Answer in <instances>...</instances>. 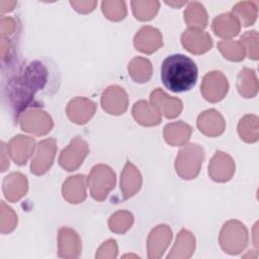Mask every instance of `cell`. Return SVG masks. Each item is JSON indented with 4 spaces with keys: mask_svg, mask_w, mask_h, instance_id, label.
<instances>
[{
    "mask_svg": "<svg viewBox=\"0 0 259 259\" xmlns=\"http://www.w3.org/2000/svg\"><path fill=\"white\" fill-rule=\"evenodd\" d=\"M161 79L170 91L178 93L188 91L197 80L196 64L184 55H171L162 63Z\"/></svg>",
    "mask_w": 259,
    "mask_h": 259,
    "instance_id": "cell-1",
    "label": "cell"
},
{
    "mask_svg": "<svg viewBox=\"0 0 259 259\" xmlns=\"http://www.w3.org/2000/svg\"><path fill=\"white\" fill-rule=\"evenodd\" d=\"M204 158L203 149L196 144H189L183 147L175 161L177 174L186 180L193 179L197 176Z\"/></svg>",
    "mask_w": 259,
    "mask_h": 259,
    "instance_id": "cell-2",
    "label": "cell"
},
{
    "mask_svg": "<svg viewBox=\"0 0 259 259\" xmlns=\"http://www.w3.org/2000/svg\"><path fill=\"white\" fill-rule=\"evenodd\" d=\"M88 185L91 196L95 200L102 201L107 197L109 191L114 188L115 174L106 165H96L91 169L88 176Z\"/></svg>",
    "mask_w": 259,
    "mask_h": 259,
    "instance_id": "cell-3",
    "label": "cell"
},
{
    "mask_svg": "<svg viewBox=\"0 0 259 259\" xmlns=\"http://www.w3.org/2000/svg\"><path fill=\"white\" fill-rule=\"evenodd\" d=\"M248 243V232L246 227L238 221L226 223L220 234V244L225 252L238 254L244 250Z\"/></svg>",
    "mask_w": 259,
    "mask_h": 259,
    "instance_id": "cell-4",
    "label": "cell"
},
{
    "mask_svg": "<svg viewBox=\"0 0 259 259\" xmlns=\"http://www.w3.org/2000/svg\"><path fill=\"white\" fill-rule=\"evenodd\" d=\"M229 90V83L226 76L220 71L207 73L201 83V94L209 102L222 100Z\"/></svg>",
    "mask_w": 259,
    "mask_h": 259,
    "instance_id": "cell-5",
    "label": "cell"
},
{
    "mask_svg": "<svg viewBox=\"0 0 259 259\" xmlns=\"http://www.w3.org/2000/svg\"><path fill=\"white\" fill-rule=\"evenodd\" d=\"M89 152L87 143L79 137L74 138L70 145L61 152L59 163L67 171H74L83 163Z\"/></svg>",
    "mask_w": 259,
    "mask_h": 259,
    "instance_id": "cell-6",
    "label": "cell"
},
{
    "mask_svg": "<svg viewBox=\"0 0 259 259\" xmlns=\"http://www.w3.org/2000/svg\"><path fill=\"white\" fill-rule=\"evenodd\" d=\"M56 151L57 144L54 139H47L39 142L36 146V151L31 161V172L35 175L46 173L54 162Z\"/></svg>",
    "mask_w": 259,
    "mask_h": 259,
    "instance_id": "cell-7",
    "label": "cell"
},
{
    "mask_svg": "<svg viewBox=\"0 0 259 259\" xmlns=\"http://www.w3.org/2000/svg\"><path fill=\"white\" fill-rule=\"evenodd\" d=\"M21 128L35 136H44L53 127V120L50 115L39 109L26 111L21 119Z\"/></svg>",
    "mask_w": 259,
    "mask_h": 259,
    "instance_id": "cell-8",
    "label": "cell"
},
{
    "mask_svg": "<svg viewBox=\"0 0 259 259\" xmlns=\"http://www.w3.org/2000/svg\"><path fill=\"white\" fill-rule=\"evenodd\" d=\"M235 172V163L231 156L218 151L208 165V175L217 182L229 181Z\"/></svg>",
    "mask_w": 259,
    "mask_h": 259,
    "instance_id": "cell-9",
    "label": "cell"
},
{
    "mask_svg": "<svg viewBox=\"0 0 259 259\" xmlns=\"http://www.w3.org/2000/svg\"><path fill=\"white\" fill-rule=\"evenodd\" d=\"M127 94L119 86H109L106 88L101 97L102 108L114 115L122 114L127 108Z\"/></svg>",
    "mask_w": 259,
    "mask_h": 259,
    "instance_id": "cell-10",
    "label": "cell"
},
{
    "mask_svg": "<svg viewBox=\"0 0 259 259\" xmlns=\"http://www.w3.org/2000/svg\"><path fill=\"white\" fill-rule=\"evenodd\" d=\"M183 47L191 54L200 55L206 53L212 46L210 35L198 28H188L181 35Z\"/></svg>",
    "mask_w": 259,
    "mask_h": 259,
    "instance_id": "cell-11",
    "label": "cell"
},
{
    "mask_svg": "<svg viewBox=\"0 0 259 259\" xmlns=\"http://www.w3.org/2000/svg\"><path fill=\"white\" fill-rule=\"evenodd\" d=\"M151 103L167 118L178 116L182 110V101L167 95L162 89H155L150 96Z\"/></svg>",
    "mask_w": 259,
    "mask_h": 259,
    "instance_id": "cell-12",
    "label": "cell"
},
{
    "mask_svg": "<svg viewBox=\"0 0 259 259\" xmlns=\"http://www.w3.org/2000/svg\"><path fill=\"white\" fill-rule=\"evenodd\" d=\"M172 239V232L166 225H159L153 229L148 238V253L150 258H159L163 255Z\"/></svg>",
    "mask_w": 259,
    "mask_h": 259,
    "instance_id": "cell-13",
    "label": "cell"
},
{
    "mask_svg": "<svg viewBox=\"0 0 259 259\" xmlns=\"http://www.w3.org/2000/svg\"><path fill=\"white\" fill-rule=\"evenodd\" d=\"M96 104L90 99L84 97H76L72 99L67 106V114L69 118L78 123L83 124L87 122L95 113Z\"/></svg>",
    "mask_w": 259,
    "mask_h": 259,
    "instance_id": "cell-14",
    "label": "cell"
},
{
    "mask_svg": "<svg viewBox=\"0 0 259 259\" xmlns=\"http://www.w3.org/2000/svg\"><path fill=\"white\" fill-rule=\"evenodd\" d=\"M34 150V140L18 135L14 137L7 145V153L15 164L23 165L31 156Z\"/></svg>",
    "mask_w": 259,
    "mask_h": 259,
    "instance_id": "cell-15",
    "label": "cell"
},
{
    "mask_svg": "<svg viewBox=\"0 0 259 259\" xmlns=\"http://www.w3.org/2000/svg\"><path fill=\"white\" fill-rule=\"evenodd\" d=\"M134 45L140 52L152 54L163 45V39L160 31L157 28L152 26H144L136 34Z\"/></svg>",
    "mask_w": 259,
    "mask_h": 259,
    "instance_id": "cell-16",
    "label": "cell"
},
{
    "mask_svg": "<svg viewBox=\"0 0 259 259\" xmlns=\"http://www.w3.org/2000/svg\"><path fill=\"white\" fill-rule=\"evenodd\" d=\"M225 119L214 109L202 112L197 118V127L205 136L218 137L225 131Z\"/></svg>",
    "mask_w": 259,
    "mask_h": 259,
    "instance_id": "cell-17",
    "label": "cell"
},
{
    "mask_svg": "<svg viewBox=\"0 0 259 259\" xmlns=\"http://www.w3.org/2000/svg\"><path fill=\"white\" fill-rule=\"evenodd\" d=\"M81 251V241L77 233L69 228L59 231V255L64 258L78 257Z\"/></svg>",
    "mask_w": 259,
    "mask_h": 259,
    "instance_id": "cell-18",
    "label": "cell"
},
{
    "mask_svg": "<svg viewBox=\"0 0 259 259\" xmlns=\"http://www.w3.org/2000/svg\"><path fill=\"white\" fill-rule=\"evenodd\" d=\"M142 185V176L139 170L130 161L126 162L120 176V190L123 198H130L136 194Z\"/></svg>",
    "mask_w": 259,
    "mask_h": 259,
    "instance_id": "cell-19",
    "label": "cell"
},
{
    "mask_svg": "<svg viewBox=\"0 0 259 259\" xmlns=\"http://www.w3.org/2000/svg\"><path fill=\"white\" fill-rule=\"evenodd\" d=\"M3 193L9 201H17L27 191V180L24 175L18 172L9 174L3 181Z\"/></svg>",
    "mask_w": 259,
    "mask_h": 259,
    "instance_id": "cell-20",
    "label": "cell"
},
{
    "mask_svg": "<svg viewBox=\"0 0 259 259\" xmlns=\"http://www.w3.org/2000/svg\"><path fill=\"white\" fill-rule=\"evenodd\" d=\"M64 198L70 203H80L86 198V185L84 175L69 177L62 188Z\"/></svg>",
    "mask_w": 259,
    "mask_h": 259,
    "instance_id": "cell-21",
    "label": "cell"
},
{
    "mask_svg": "<svg viewBox=\"0 0 259 259\" xmlns=\"http://www.w3.org/2000/svg\"><path fill=\"white\" fill-rule=\"evenodd\" d=\"M240 22L233 13H224L212 20V30L215 35L231 38L240 32Z\"/></svg>",
    "mask_w": 259,
    "mask_h": 259,
    "instance_id": "cell-22",
    "label": "cell"
},
{
    "mask_svg": "<svg viewBox=\"0 0 259 259\" xmlns=\"http://www.w3.org/2000/svg\"><path fill=\"white\" fill-rule=\"evenodd\" d=\"M133 116L142 125L153 126L157 125L161 121V113L159 110L151 103L140 100L135 103L133 107Z\"/></svg>",
    "mask_w": 259,
    "mask_h": 259,
    "instance_id": "cell-23",
    "label": "cell"
},
{
    "mask_svg": "<svg viewBox=\"0 0 259 259\" xmlns=\"http://www.w3.org/2000/svg\"><path fill=\"white\" fill-rule=\"evenodd\" d=\"M192 128L183 121L168 123L164 128V138L169 145L182 146L189 140Z\"/></svg>",
    "mask_w": 259,
    "mask_h": 259,
    "instance_id": "cell-24",
    "label": "cell"
},
{
    "mask_svg": "<svg viewBox=\"0 0 259 259\" xmlns=\"http://www.w3.org/2000/svg\"><path fill=\"white\" fill-rule=\"evenodd\" d=\"M194 248L195 239L193 235L187 230H182L178 234L175 245L167 258H188L192 255Z\"/></svg>",
    "mask_w": 259,
    "mask_h": 259,
    "instance_id": "cell-25",
    "label": "cell"
},
{
    "mask_svg": "<svg viewBox=\"0 0 259 259\" xmlns=\"http://www.w3.org/2000/svg\"><path fill=\"white\" fill-rule=\"evenodd\" d=\"M237 89L246 98H252L257 94L258 81L253 70L249 68H243L241 70L237 79Z\"/></svg>",
    "mask_w": 259,
    "mask_h": 259,
    "instance_id": "cell-26",
    "label": "cell"
},
{
    "mask_svg": "<svg viewBox=\"0 0 259 259\" xmlns=\"http://www.w3.org/2000/svg\"><path fill=\"white\" fill-rule=\"evenodd\" d=\"M184 20L189 28L202 29L207 24V13L199 2H190L184 11Z\"/></svg>",
    "mask_w": 259,
    "mask_h": 259,
    "instance_id": "cell-27",
    "label": "cell"
},
{
    "mask_svg": "<svg viewBox=\"0 0 259 259\" xmlns=\"http://www.w3.org/2000/svg\"><path fill=\"white\" fill-rule=\"evenodd\" d=\"M128 74L138 83H145L152 77V65L149 60L136 57L128 64Z\"/></svg>",
    "mask_w": 259,
    "mask_h": 259,
    "instance_id": "cell-28",
    "label": "cell"
},
{
    "mask_svg": "<svg viewBox=\"0 0 259 259\" xmlns=\"http://www.w3.org/2000/svg\"><path fill=\"white\" fill-rule=\"evenodd\" d=\"M238 133L241 139L247 143H254L258 140V117L247 114L241 118L238 124Z\"/></svg>",
    "mask_w": 259,
    "mask_h": 259,
    "instance_id": "cell-29",
    "label": "cell"
},
{
    "mask_svg": "<svg viewBox=\"0 0 259 259\" xmlns=\"http://www.w3.org/2000/svg\"><path fill=\"white\" fill-rule=\"evenodd\" d=\"M257 4L253 1H242L233 7V14L242 22L244 26L254 23L257 18Z\"/></svg>",
    "mask_w": 259,
    "mask_h": 259,
    "instance_id": "cell-30",
    "label": "cell"
},
{
    "mask_svg": "<svg viewBox=\"0 0 259 259\" xmlns=\"http://www.w3.org/2000/svg\"><path fill=\"white\" fill-rule=\"evenodd\" d=\"M218 48L222 55L230 61H242L246 55L245 48L240 40H222L218 44Z\"/></svg>",
    "mask_w": 259,
    "mask_h": 259,
    "instance_id": "cell-31",
    "label": "cell"
},
{
    "mask_svg": "<svg viewBox=\"0 0 259 259\" xmlns=\"http://www.w3.org/2000/svg\"><path fill=\"white\" fill-rule=\"evenodd\" d=\"M158 1H132V8L137 19L145 21L152 19L159 10Z\"/></svg>",
    "mask_w": 259,
    "mask_h": 259,
    "instance_id": "cell-32",
    "label": "cell"
},
{
    "mask_svg": "<svg viewBox=\"0 0 259 259\" xmlns=\"http://www.w3.org/2000/svg\"><path fill=\"white\" fill-rule=\"evenodd\" d=\"M133 222L134 218L131 212L126 210H119L110 217L108 226L113 233L123 234L131 228Z\"/></svg>",
    "mask_w": 259,
    "mask_h": 259,
    "instance_id": "cell-33",
    "label": "cell"
},
{
    "mask_svg": "<svg viewBox=\"0 0 259 259\" xmlns=\"http://www.w3.org/2000/svg\"><path fill=\"white\" fill-rule=\"evenodd\" d=\"M101 7L105 17L113 21L121 20L126 15V7L123 1H103Z\"/></svg>",
    "mask_w": 259,
    "mask_h": 259,
    "instance_id": "cell-34",
    "label": "cell"
},
{
    "mask_svg": "<svg viewBox=\"0 0 259 259\" xmlns=\"http://www.w3.org/2000/svg\"><path fill=\"white\" fill-rule=\"evenodd\" d=\"M245 51L248 52V56L252 60L258 59V33L256 30L246 31L240 38Z\"/></svg>",
    "mask_w": 259,
    "mask_h": 259,
    "instance_id": "cell-35",
    "label": "cell"
},
{
    "mask_svg": "<svg viewBox=\"0 0 259 259\" xmlns=\"http://www.w3.org/2000/svg\"><path fill=\"white\" fill-rule=\"evenodd\" d=\"M17 224V217L13 210L1 201V233H9L14 230Z\"/></svg>",
    "mask_w": 259,
    "mask_h": 259,
    "instance_id": "cell-36",
    "label": "cell"
},
{
    "mask_svg": "<svg viewBox=\"0 0 259 259\" xmlns=\"http://www.w3.org/2000/svg\"><path fill=\"white\" fill-rule=\"evenodd\" d=\"M70 4L76 11L80 13H88L95 8L97 2L96 1H70Z\"/></svg>",
    "mask_w": 259,
    "mask_h": 259,
    "instance_id": "cell-37",
    "label": "cell"
},
{
    "mask_svg": "<svg viewBox=\"0 0 259 259\" xmlns=\"http://www.w3.org/2000/svg\"><path fill=\"white\" fill-rule=\"evenodd\" d=\"M15 29V21L11 17L1 18V36L11 34Z\"/></svg>",
    "mask_w": 259,
    "mask_h": 259,
    "instance_id": "cell-38",
    "label": "cell"
},
{
    "mask_svg": "<svg viewBox=\"0 0 259 259\" xmlns=\"http://www.w3.org/2000/svg\"><path fill=\"white\" fill-rule=\"evenodd\" d=\"M15 5H16L15 1H0L1 12L11 11Z\"/></svg>",
    "mask_w": 259,
    "mask_h": 259,
    "instance_id": "cell-39",
    "label": "cell"
},
{
    "mask_svg": "<svg viewBox=\"0 0 259 259\" xmlns=\"http://www.w3.org/2000/svg\"><path fill=\"white\" fill-rule=\"evenodd\" d=\"M1 145H2V147H1V153H2V170L1 171H5V169L7 168V167H9V163L7 162V161H5L4 160V155H5V153H4V151H5V144L2 142L1 143Z\"/></svg>",
    "mask_w": 259,
    "mask_h": 259,
    "instance_id": "cell-40",
    "label": "cell"
},
{
    "mask_svg": "<svg viewBox=\"0 0 259 259\" xmlns=\"http://www.w3.org/2000/svg\"><path fill=\"white\" fill-rule=\"evenodd\" d=\"M168 5H171L173 7H180L182 5H184L186 2L183 1V2H173V1H170V2H166Z\"/></svg>",
    "mask_w": 259,
    "mask_h": 259,
    "instance_id": "cell-41",
    "label": "cell"
}]
</instances>
